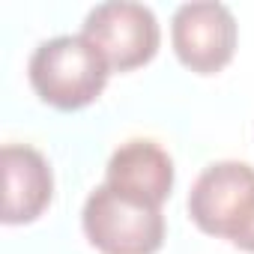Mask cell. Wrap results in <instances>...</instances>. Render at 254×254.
<instances>
[{
    "instance_id": "cell-7",
    "label": "cell",
    "mask_w": 254,
    "mask_h": 254,
    "mask_svg": "<svg viewBox=\"0 0 254 254\" xmlns=\"http://www.w3.org/2000/svg\"><path fill=\"white\" fill-rule=\"evenodd\" d=\"M174 177H177L174 159L168 156V150H162L156 141H147V138L120 144L105 171V183L111 189L141 197L156 206H162L171 197Z\"/></svg>"
},
{
    "instance_id": "cell-6",
    "label": "cell",
    "mask_w": 254,
    "mask_h": 254,
    "mask_svg": "<svg viewBox=\"0 0 254 254\" xmlns=\"http://www.w3.org/2000/svg\"><path fill=\"white\" fill-rule=\"evenodd\" d=\"M54 197V174L30 144L3 147V224L36 221Z\"/></svg>"
},
{
    "instance_id": "cell-1",
    "label": "cell",
    "mask_w": 254,
    "mask_h": 254,
    "mask_svg": "<svg viewBox=\"0 0 254 254\" xmlns=\"http://www.w3.org/2000/svg\"><path fill=\"white\" fill-rule=\"evenodd\" d=\"M33 93L57 111H81L93 105L111 75V66L93 42L78 36H54L42 42L27 66Z\"/></svg>"
},
{
    "instance_id": "cell-2",
    "label": "cell",
    "mask_w": 254,
    "mask_h": 254,
    "mask_svg": "<svg viewBox=\"0 0 254 254\" xmlns=\"http://www.w3.org/2000/svg\"><path fill=\"white\" fill-rule=\"evenodd\" d=\"M191 221L215 239L254 254V168L245 162H212L189 191Z\"/></svg>"
},
{
    "instance_id": "cell-4",
    "label": "cell",
    "mask_w": 254,
    "mask_h": 254,
    "mask_svg": "<svg viewBox=\"0 0 254 254\" xmlns=\"http://www.w3.org/2000/svg\"><path fill=\"white\" fill-rule=\"evenodd\" d=\"M81 36L96 45L111 72H132L147 66L162 42L156 12L144 3H129V0L93 6L84 18Z\"/></svg>"
},
{
    "instance_id": "cell-5",
    "label": "cell",
    "mask_w": 254,
    "mask_h": 254,
    "mask_svg": "<svg viewBox=\"0 0 254 254\" xmlns=\"http://www.w3.org/2000/svg\"><path fill=\"white\" fill-rule=\"evenodd\" d=\"M236 18L224 3H183L171 21L177 60L194 75L221 72L236 51Z\"/></svg>"
},
{
    "instance_id": "cell-3",
    "label": "cell",
    "mask_w": 254,
    "mask_h": 254,
    "mask_svg": "<svg viewBox=\"0 0 254 254\" xmlns=\"http://www.w3.org/2000/svg\"><path fill=\"white\" fill-rule=\"evenodd\" d=\"M81 227L90 245L102 254H156L165 242L162 206L123 194L108 183L90 191Z\"/></svg>"
}]
</instances>
